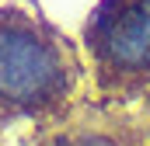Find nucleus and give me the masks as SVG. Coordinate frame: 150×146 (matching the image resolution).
Returning <instances> with one entry per match:
<instances>
[{
    "mask_svg": "<svg viewBox=\"0 0 150 146\" xmlns=\"http://www.w3.org/2000/svg\"><path fill=\"white\" fill-rule=\"evenodd\" d=\"M25 146H150V111L112 101H77L35 122Z\"/></svg>",
    "mask_w": 150,
    "mask_h": 146,
    "instance_id": "3",
    "label": "nucleus"
},
{
    "mask_svg": "<svg viewBox=\"0 0 150 146\" xmlns=\"http://www.w3.org/2000/svg\"><path fill=\"white\" fill-rule=\"evenodd\" d=\"M94 98L133 105L150 94V0H98L84 21Z\"/></svg>",
    "mask_w": 150,
    "mask_h": 146,
    "instance_id": "2",
    "label": "nucleus"
},
{
    "mask_svg": "<svg viewBox=\"0 0 150 146\" xmlns=\"http://www.w3.org/2000/svg\"><path fill=\"white\" fill-rule=\"evenodd\" d=\"M84 66L74 42L21 7H0V118L45 122L74 105Z\"/></svg>",
    "mask_w": 150,
    "mask_h": 146,
    "instance_id": "1",
    "label": "nucleus"
}]
</instances>
